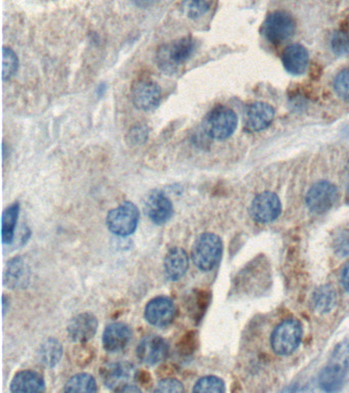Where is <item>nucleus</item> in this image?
Instances as JSON below:
<instances>
[{
  "label": "nucleus",
  "mask_w": 349,
  "mask_h": 393,
  "mask_svg": "<svg viewBox=\"0 0 349 393\" xmlns=\"http://www.w3.org/2000/svg\"><path fill=\"white\" fill-rule=\"evenodd\" d=\"M196 41L187 36L161 45L157 50L156 60L159 69L168 75L174 74L193 56Z\"/></svg>",
  "instance_id": "1"
},
{
  "label": "nucleus",
  "mask_w": 349,
  "mask_h": 393,
  "mask_svg": "<svg viewBox=\"0 0 349 393\" xmlns=\"http://www.w3.org/2000/svg\"><path fill=\"white\" fill-rule=\"evenodd\" d=\"M238 117L229 106H216L205 117L203 131L210 139L225 141L235 133Z\"/></svg>",
  "instance_id": "2"
},
{
  "label": "nucleus",
  "mask_w": 349,
  "mask_h": 393,
  "mask_svg": "<svg viewBox=\"0 0 349 393\" xmlns=\"http://www.w3.org/2000/svg\"><path fill=\"white\" fill-rule=\"evenodd\" d=\"M223 249V241L218 236L213 233L202 234L192 248L193 262L201 271H212L221 261Z\"/></svg>",
  "instance_id": "3"
},
{
  "label": "nucleus",
  "mask_w": 349,
  "mask_h": 393,
  "mask_svg": "<svg viewBox=\"0 0 349 393\" xmlns=\"http://www.w3.org/2000/svg\"><path fill=\"white\" fill-rule=\"evenodd\" d=\"M137 369L128 361L110 363L102 370V378L106 388L116 392H141L133 384L137 381Z\"/></svg>",
  "instance_id": "4"
},
{
  "label": "nucleus",
  "mask_w": 349,
  "mask_h": 393,
  "mask_svg": "<svg viewBox=\"0 0 349 393\" xmlns=\"http://www.w3.org/2000/svg\"><path fill=\"white\" fill-rule=\"evenodd\" d=\"M139 221V209L129 201L112 209L106 218V227L111 233L120 237L133 235L137 231Z\"/></svg>",
  "instance_id": "5"
},
{
  "label": "nucleus",
  "mask_w": 349,
  "mask_h": 393,
  "mask_svg": "<svg viewBox=\"0 0 349 393\" xmlns=\"http://www.w3.org/2000/svg\"><path fill=\"white\" fill-rule=\"evenodd\" d=\"M303 330L297 319H286L271 334V344L278 355H290L300 346Z\"/></svg>",
  "instance_id": "6"
},
{
  "label": "nucleus",
  "mask_w": 349,
  "mask_h": 393,
  "mask_svg": "<svg viewBox=\"0 0 349 393\" xmlns=\"http://www.w3.org/2000/svg\"><path fill=\"white\" fill-rule=\"evenodd\" d=\"M296 23L293 16L286 12L269 14L261 27L263 36L273 45H280L293 36Z\"/></svg>",
  "instance_id": "7"
},
{
  "label": "nucleus",
  "mask_w": 349,
  "mask_h": 393,
  "mask_svg": "<svg viewBox=\"0 0 349 393\" xmlns=\"http://www.w3.org/2000/svg\"><path fill=\"white\" fill-rule=\"evenodd\" d=\"M338 198V190L330 181H323L315 183L306 195V205L311 212L321 214L333 207Z\"/></svg>",
  "instance_id": "8"
},
{
  "label": "nucleus",
  "mask_w": 349,
  "mask_h": 393,
  "mask_svg": "<svg viewBox=\"0 0 349 393\" xmlns=\"http://www.w3.org/2000/svg\"><path fill=\"white\" fill-rule=\"evenodd\" d=\"M146 214L155 225H162L173 214L172 202L160 190H152L144 199Z\"/></svg>",
  "instance_id": "9"
},
{
  "label": "nucleus",
  "mask_w": 349,
  "mask_h": 393,
  "mask_svg": "<svg viewBox=\"0 0 349 393\" xmlns=\"http://www.w3.org/2000/svg\"><path fill=\"white\" fill-rule=\"evenodd\" d=\"M161 97V87L149 78L139 79L131 87V100L139 110H154L160 104Z\"/></svg>",
  "instance_id": "10"
},
{
  "label": "nucleus",
  "mask_w": 349,
  "mask_h": 393,
  "mask_svg": "<svg viewBox=\"0 0 349 393\" xmlns=\"http://www.w3.org/2000/svg\"><path fill=\"white\" fill-rule=\"evenodd\" d=\"M175 313L174 302L168 297L159 296L146 305L145 317L150 325L164 328L172 323Z\"/></svg>",
  "instance_id": "11"
},
{
  "label": "nucleus",
  "mask_w": 349,
  "mask_h": 393,
  "mask_svg": "<svg viewBox=\"0 0 349 393\" xmlns=\"http://www.w3.org/2000/svg\"><path fill=\"white\" fill-rule=\"evenodd\" d=\"M282 212L279 196L271 192H264L253 200L250 213L255 221L260 223L275 221Z\"/></svg>",
  "instance_id": "12"
},
{
  "label": "nucleus",
  "mask_w": 349,
  "mask_h": 393,
  "mask_svg": "<svg viewBox=\"0 0 349 393\" xmlns=\"http://www.w3.org/2000/svg\"><path fill=\"white\" fill-rule=\"evenodd\" d=\"M169 345L160 336L150 335L144 338L137 347V359L145 365L155 366L168 357Z\"/></svg>",
  "instance_id": "13"
},
{
  "label": "nucleus",
  "mask_w": 349,
  "mask_h": 393,
  "mask_svg": "<svg viewBox=\"0 0 349 393\" xmlns=\"http://www.w3.org/2000/svg\"><path fill=\"white\" fill-rule=\"evenodd\" d=\"M99 322L97 317L91 313H82L73 317L69 323L67 331L69 338L73 342L85 344L93 339L97 333Z\"/></svg>",
  "instance_id": "14"
},
{
  "label": "nucleus",
  "mask_w": 349,
  "mask_h": 393,
  "mask_svg": "<svg viewBox=\"0 0 349 393\" xmlns=\"http://www.w3.org/2000/svg\"><path fill=\"white\" fill-rule=\"evenodd\" d=\"M275 118V110L267 102H256L246 109L244 127L248 133H258L267 128Z\"/></svg>",
  "instance_id": "15"
},
{
  "label": "nucleus",
  "mask_w": 349,
  "mask_h": 393,
  "mask_svg": "<svg viewBox=\"0 0 349 393\" xmlns=\"http://www.w3.org/2000/svg\"><path fill=\"white\" fill-rule=\"evenodd\" d=\"M133 331L124 323H112L106 326L102 334V346L109 352L122 350L131 342Z\"/></svg>",
  "instance_id": "16"
},
{
  "label": "nucleus",
  "mask_w": 349,
  "mask_h": 393,
  "mask_svg": "<svg viewBox=\"0 0 349 393\" xmlns=\"http://www.w3.org/2000/svg\"><path fill=\"white\" fill-rule=\"evenodd\" d=\"M190 259L185 249L174 247L167 253L164 259V273L170 281H179L189 271Z\"/></svg>",
  "instance_id": "17"
},
{
  "label": "nucleus",
  "mask_w": 349,
  "mask_h": 393,
  "mask_svg": "<svg viewBox=\"0 0 349 393\" xmlns=\"http://www.w3.org/2000/svg\"><path fill=\"white\" fill-rule=\"evenodd\" d=\"M30 280V269L23 257L10 259L4 271V284L10 289L25 288Z\"/></svg>",
  "instance_id": "18"
},
{
  "label": "nucleus",
  "mask_w": 349,
  "mask_h": 393,
  "mask_svg": "<svg viewBox=\"0 0 349 393\" xmlns=\"http://www.w3.org/2000/svg\"><path fill=\"white\" fill-rule=\"evenodd\" d=\"M308 60L307 49L298 43L286 47L282 54L284 68L292 75H302L308 67Z\"/></svg>",
  "instance_id": "19"
},
{
  "label": "nucleus",
  "mask_w": 349,
  "mask_h": 393,
  "mask_svg": "<svg viewBox=\"0 0 349 393\" xmlns=\"http://www.w3.org/2000/svg\"><path fill=\"white\" fill-rule=\"evenodd\" d=\"M45 390L43 376L30 370L19 372L10 382V392H43Z\"/></svg>",
  "instance_id": "20"
},
{
  "label": "nucleus",
  "mask_w": 349,
  "mask_h": 393,
  "mask_svg": "<svg viewBox=\"0 0 349 393\" xmlns=\"http://www.w3.org/2000/svg\"><path fill=\"white\" fill-rule=\"evenodd\" d=\"M346 374L348 372L329 363L319 374V385L325 392H337L344 386Z\"/></svg>",
  "instance_id": "21"
},
{
  "label": "nucleus",
  "mask_w": 349,
  "mask_h": 393,
  "mask_svg": "<svg viewBox=\"0 0 349 393\" xmlns=\"http://www.w3.org/2000/svg\"><path fill=\"white\" fill-rule=\"evenodd\" d=\"M39 361L47 368H54L63 357V346L56 338H49L41 344L38 352Z\"/></svg>",
  "instance_id": "22"
},
{
  "label": "nucleus",
  "mask_w": 349,
  "mask_h": 393,
  "mask_svg": "<svg viewBox=\"0 0 349 393\" xmlns=\"http://www.w3.org/2000/svg\"><path fill=\"white\" fill-rule=\"evenodd\" d=\"M313 301L317 313H330L337 305V292L332 286H322L317 288L313 293Z\"/></svg>",
  "instance_id": "23"
},
{
  "label": "nucleus",
  "mask_w": 349,
  "mask_h": 393,
  "mask_svg": "<svg viewBox=\"0 0 349 393\" xmlns=\"http://www.w3.org/2000/svg\"><path fill=\"white\" fill-rule=\"evenodd\" d=\"M19 214H20V204H19V202L12 203L3 211L1 232L3 244H8H8L14 241Z\"/></svg>",
  "instance_id": "24"
},
{
  "label": "nucleus",
  "mask_w": 349,
  "mask_h": 393,
  "mask_svg": "<svg viewBox=\"0 0 349 393\" xmlns=\"http://www.w3.org/2000/svg\"><path fill=\"white\" fill-rule=\"evenodd\" d=\"M66 392H98L97 381L93 376L87 373L77 374L68 380L64 386Z\"/></svg>",
  "instance_id": "25"
},
{
  "label": "nucleus",
  "mask_w": 349,
  "mask_h": 393,
  "mask_svg": "<svg viewBox=\"0 0 349 393\" xmlns=\"http://www.w3.org/2000/svg\"><path fill=\"white\" fill-rule=\"evenodd\" d=\"M331 47L336 56H346L349 54V20L341 23L339 29L332 36Z\"/></svg>",
  "instance_id": "26"
},
{
  "label": "nucleus",
  "mask_w": 349,
  "mask_h": 393,
  "mask_svg": "<svg viewBox=\"0 0 349 393\" xmlns=\"http://www.w3.org/2000/svg\"><path fill=\"white\" fill-rule=\"evenodd\" d=\"M194 392L223 393L225 392V384L223 379L217 376H205L196 382Z\"/></svg>",
  "instance_id": "27"
},
{
  "label": "nucleus",
  "mask_w": 349,
  "mask_h": 393,
  "mask_svg": "<svg viewBox=\"0 0 349 393\" xmlns=\"http://www.w3.org/2000/svg\"><path fill=\"white\" fill-rule=\"evenodd\" d=\"M213 0H183L181 10L190 19L204 16L212 5Z\"/></svg>",
  "instance_id": "28"
},
{
  "label": "nucleus",
  "mask_w": 349,
  "mask_h": 393,
  "mask_svg": "<svg viewBox=\"0 0 349 393\" xmlns=\"http://www.w3.org/2000/svg\"><path fill=\"white\" fill-rule=\"evenodd\" d=\"M19 68V60L14 50L3 47V58H2V79L10 80Z\"/></svg>",
  "instance_id": "29"
},
{
  "label": "nucleus",
  "mask_w": 349,
  "mask_h": 393,
  "mask_svg": "<svg viewBox=\"0 0 349 393\" xmlns=\"http://www.w3.org/2000/svg\"><path fill=\"white\" fill-rule=\"evenodd\" d=\"M210 300V295L205 291H196L191 299V313L196 322L200 321L206 311Z\"/></svg>",
  "instance_id": "30"
},
{
  "label": "nucleus",
  "mask_w": 349,
  "mask_h": 393,
  "mask_svg": "<svg viewBox=\"0 0 349 393\" xmlns=\"http://www.w3.org/2000/svg\"><path fill=\"white\" fill-rule=\"evenodd\" d=\"M330 365L340 368L344 371L349 370V341L342 342L338 344L332 352Z\"/></svg>",
  "instance_id": "31"
},
{
  "label": "nucleus",
  "mask_w": 349,
  "mask_h": 393,
  "mask_svg": "<svg viewBox=\"0 0 349 393\" xmlns=\"http://www.w3.org/2000/svg\"><path fill=\"white\" fill-rule=\"evenodd\" d=\"M149 128L145 124H137L131 127L127 133L126 142L131 146H141L148 141Z\"/></svg>",
  "instance_id": "32"
},
{
  "label": "nucleus",
  "mask_w": 349,
  "mask_h": 393,
  "mask_svg": "<svg viewBox=\"0 0 349 393\" xmlns=\"http://www.w3.org/2000/svg\"><path fill=\"white\" fill-rule=\"evenodd\" d=\"M334 89L338 97L349 102V68L344 69L336 76Z\"/></svg>",
  "instance_id": "33"
},
{
  "label": "nucleus",
  "mask_w": 349,
  "mask_h": 393,
  "mask_svg": "<svg viewBox=\"0 0 349 393\" xmlns=\"http://www.w3.org/2000/svg\"><path fill=\"white\" fill-rule=\"evenodd\" d=\"M154 392L160 393L185 392V388L181 381L174 379V378H165V379L158 382Z\"/></svg>",
  "instance_id": "34"
},
{
  "label": "nucleus",
  "mask_w": 349,
  "mask_h": 393,
  "mask_svg": "<svg viewBox=\"0 0 349 393\" xmlns=\"http://www.w3.org/2000/svg\"><path fill=\"white\" fill-rule=\"evenodd\" d=\"M177 347H179V353L181 355H193L194 351L197 348V337H196L195 332H188L185 335H183L181 341L177 344Z\"/></svg>",
  "instance_id": "35"
},
{
  "label": "nucleus",
  "mask_w": 349,
  "mask_h": 393,
  "mask_svg": "<svg viewBox=\"0 0 349 393\" xmlns=\"http://www.w3.org/2000/svg\"><path fill=\"white\" fill-rule=\"evenodd\" d=\"M336 248H337V253L339 255H346L349 253V237L344 236V237L338 239L336 243Z\"/></svg>",
  "instance_id": "36"
},
{
  "label": "nucleus",
  "mask_w": 349,
  "mask_h": 393,
  "mask_svg": "<svg viewBox=\"0 0 349 393\" xmlns=\"http://www.w3.org/2000/svg\"><path fill=\"white\" fill-rule=\"evenodd\" d=\"M137 381L141 383L143 386H147L152 382V378L148 372L137 371Z\"/></svg>",
  "instance_id": "37"
},
{
  "label": "nucleus",
  "mask_w": 349,
  "mask_h": 393,
  "mask_svg": "<svg viewBox=\"0 0 349 393\" xmlns=\"http://www.w3.org/2000/svg\"><path fill=\"white\" fill-rule=\"evenodd\" d=\"M341 282L344 287L346 288V291L349 293V263L346 265L344 271H342Z\"/></svg>",
  "instance_id": "38"
},
{
  "label": "nucleus",
  "mask_w": 349,
  "mask_h": 393,
  "mask_svg": "<svg viewBox=\"0 0 349 393\" xmlns=\"http://www.w3.org/2000/svg\"><path fill=\"white\" fill-rule=\"evenodd\" d=\"M135 5L142 8H149L150 6L155 5L159 0H133Z\"/></svg>",
  "instance_id": "39"
},
{
  "label": "nucleus",
  "mask_w": 349,
  "mask_h": 393,
  "mask_svg": "<svg viewBox=\"0 0 349 393\" xmlns=\"http://www.w3.org/2000/svg\"><path fill=\"white\" fill-rule=\"evenodd\" d=\"M8 305H10V301H8V299L6 298L5 295H4V296L2 297V311H3V315L8 313V307H6Z\"/></svg>",
  "instance_id": "40"
},
{
  "label": "nucleus",
  "mask_w": 349,
  "mask_h": 393,
  "mask_svg": "<svg viewBox=\"0 0 349 393\" xmlns=\"http://www.w3.org/2000/svg\"><path fill=\"white\" fill-rule=\"evenodd\" d=\"M348 172H349V162H348Z\"/></svg>",
  "instance_id": "41"
}]
</instances>
